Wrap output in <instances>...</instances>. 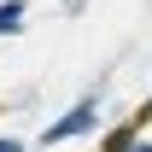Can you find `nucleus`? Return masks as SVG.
<instances>
[{
	"label": "nucleus",
	"mask_w": 152,
	"mask_h": 152,
	"mask_svg": "<svg viewBox=\"0 0 152 152\" xmlns=\"http://www.w3.org/2000/svg\"><path fill=\"white\" fill-rule=\"evenodd\" d=\"M0 152H23V140L18 134H0Z\"/></svg>",
	"instance_id": "nucleus-4"
},
{
	"label": "nucleus",
	"mask_w": 152,
	"mask_h": 152,
	"mask_svg": "<svg viewBox=\"0 0 152 152\" xmlns=\"http://www.w3.org/2000/svg\"><path fill=\"white\" fill-rule=\"evenodd\" d=\"M23 12H29L23 0H0V35H18V29H23Z\"/></svg>",
	"instance_id": "nucleus-3"
},
{
	"label": "nucleus",
	"mask_w": 152,
	"mask_h": 152,
	"mask_svg": "<svg viewBox=\"0 0 152 152\" xmlns=\"http://www.w3.org/2000/svg\"><path fill=\"white\" fill-rule=\"evenodd\" d=\"M129 152H152V140H134V146H129Z\"/></svg>",
	"instance_id": "nucleus-6"
},
{
	"label": "nucleus",
	"mask_w": 152,
	"mask_h": 152,
	"mask_svg": "<svg viewBox=\"0 0 152 152\" xmlns=\"http://www.w3.org/2000/svg\"><path fill=\"white\" fill-rule=\"evenodd\" d=\"M94 129H99V99L88 94V99H76L64 117H53V123L41 129V140H47V146H64V140H82V134H94Z\"/></svg>",
	"instance_id": "nucleus-1"
},
{
	"label": "nucleus",
	"mask_w": 152,
	"mask_h": 152,
	"mask_svg": "<svg viewBox=\"0 0 152 152\" xmlns=\"http://www.w3.org/2000/svg\"><path fill=\"white\" fill-rule=\"evenodd\" d=\"M134 117H140V123H146V117H152V99H146V105H140V111H134Z\"/></svg>",
	"instance_id": "nucleus-5"
},
{
	"label": "nucleus",
	"mask_w": 152,
	"mask_h": 152,
	"mask_svg": "<svg viewBox=\"0 0 152 152\" xmlns=\"http://www.w3.org/2000/svg\"><path fill=\"white\" fill-rule=\"evenodd\" d=\"M140 129H146L140 117H129V123H117V129H105V134H99V152H129L134 140H140Z\"/></svg>",
	"instance_id": "nucleus-2"
}]
</instances>
